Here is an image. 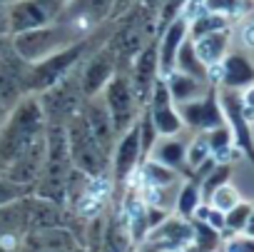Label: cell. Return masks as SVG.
<instances>
[{"mask_svg":"<svg viewBox=\"0 0 254 252\" xmlns=\"http://www.w3.org/2000/svg\"><path fill=\"white\" fill-rule=\"evenodd\" d=\"M192 43H194L197 58H199L207 68H212V65L222 63V58L229 53V50H227V48H229V28L217 30V33L199 35V38H194Z\"/></svg>","mask_w":254,"mask_h":252,"instance_id":"22","label":"cell"},{"mask_svg":"<svg viewBox=\"0 0 254 252\" xmlns=\"http://www.w3.org/2000/svg\"><path fill=\"white\" fill-rule=\"evenodd\" d=\"M48 133V122L38 95L20 97L3 117L0 125V172H3L25 148Z\"/></svg>","mask_w":254,"mask_h":252,"instance_id":"1","label":"cell"},{"mask_svg":"<svg viewBox=\"0 0 254 252\" xmlns=\"http://www.w3.org/2000/svg\"><path fill=\"white\" fill-rule=\"evenodd\" d=\"M185 155H187V143L180 140V135H160L157 143L152 145V150L147 153L150 160H155V163H160L165 168H172L177 172L187 170Z\"/></svg>","mask_w":254,"mask_h":252,"instance_id":"20","label":"cell"},{"mask_svg":"<svg viewBox=\"0 0 254 252\" xmlns=\"http://www.w3.org/2000/svg\"><path fill=\"white\" fill-rule=\"evenodd\" d=\"M127 75H130V85L137 95V102L145 105L150 92H152V85L155 80L160 78V63H157V40L147 43L130 63L127 68Z\"/></svg>","mask_w":254,"mask_h":252,"instance_id":"17","label":"cell"},{"mask_svg":"<svg viewBox=\"0 0 254 252\" xmlns=\"http://www.w3.org/2000/svg\"><path fill=\"white\" fill-rule=\"evenodd\" d=\"M145 240L162 252H182L192 245V220H185L175 212H170L162 222L150 227Z\"/></svg>","mask_w":254,"mask_h":252,"instance_id":"15","label":"cell"},{"mask_svg":"<svg viewBox=\"0 0 254 252\" xmlns=\"http://www.w3.org/2000/svg\"><path fill=\"white\" fill-rule=\"evenodd\" d=\"M175 70L187 73V75H192V78H199V80L209 83V68L197 58V53H194V43H192V38H190V35L185 38V43H182V45H180V50H177Z\"/></svg>","mask_w":254,"mask_h":252,"instance_id":"24","label":"cell"},{"mask_svg":"<svg viewBox=\"0 0 254 252\" xmlns=\"http://www.w3.org/2000/svg\"><path fill=\"white\" fill-rule=\"evenodd\" d=\"M222 242V232H217L214 227H209L202 220H192V252H214Z\"/></svg>","mask_w":254,"mask_h":252,"instance_id":"25","label":"cell"},{"mask_svg":"<svg viewBox=\"0 0 254 252\" xmlns=\"http://www.w3.org/2000/svg\"><path fill=\"white\" fill-rule=\"evenodd\" d=\"M185 5H187V0H162L160 8H157V33H160L170 20H175L177 15H182Z\"/></svg>","mask_w":254,"mask_h":252,"instance_id":"33","label":"cell"},{"mask_svg":"<svg viewBox=\"0 0 254 252\" xmlns=\"http://www.w3.org/2000/svg\"><path fill=\"white\" fill-rule=\"evenodd\" d=\"M239 200H242V197H239L237 187L229 185V182H224V185H219V187L207 197V205L214 207V210H219V212H227V210H232Z\"/></svg>","mask_w":254,"mask_h":252,"instance_id":"30","label":"cell"},{"mask_svg":"<svg viewBox=\"0 0 254 252\" xmlns=\"http://www.w3.org/2000/svg\"><path fill=\"white\" fill-rule=\"evenodd\" d=\"M157 63H160V75L165 78L167 73L175 70V58L180 45L185 43V38L190 35V20L185 15H177L175 20H170L160 33H157Z\"/></svg>","mask_w":254,"mask_h":252,"instance_id":"18","label":"cell"},{"mask_svg":"<svg viewBox=\"0 0 254 252\" xmlns=\"http://www.w3.org/2000/svg\"><path fill=\"white\" fill-rule=\"evenodd\" d=\"M90 35V33H87ZM80 38H85V33H80L77 28H72L65 20H55L50 25L35 28V30H25V33H15L10 35V48L25 60V63H38L72 43H77Z\"/></svg>","mask_w":254,"mask_h":252,"instance_id":"4","label":"cell"},{"mask_svg":"<svg viewBox=\"0 0 254 252\" xmlns=\"http://www.w3.org/2000/svg\"><path fill=\"white\" fill-rule=\"evenodd\" d=\"M110 33H112V28L110 30H102V33L97 28L90 35L80 38L77 43H72V45H67V48H63V50H58V53H53V55L33 63L30 65V73H28V92L30 95H40L43 90L53 87L58 80H63L67 73H72L95 48H100L110 38Z\"/></svg>","mask_w":254,"mask_h":252,"instance_id":"2","label":"cell"},{"mask_svg":"<svg viewBox=\"0 0 254 252\" xmlns=\"http://www.w3.org/2000/svg\"><path fill=\"white\" fill-rule=\"evenodd\" d=\"M202 205V190H199V180L194 177H187L180 182L177 187V195H175V215L185 217V220H192L194 210Z\"/></svg>","mask_w":254,"mask_h":252,"instance_id":"23","label":"cell"},{"mask_svg":"<svg viewBox=\"0 0 254 252\" xmlns=\"http://www.w3.org/2000/svg\"><path fill=\"white\" fill-rule=\"evenodd\" d=\"M244 235H249V237H254V205H252V212H249V220H247V225H244V230H242Z\"/></svg>","mask_w":254,"mask_h":252,"instance_id":"39","label":"cell"},{"mask_svg":"<svg viewBox=\"0 0 254 252\" xmlns=\"http://www.w3.org/2000/svg\"><path fill=\"white\" fill-rule=\"evenodd\" d=\"M70 172H72V160L67 150L65 125H48V150H45L43 170L33 185V195L65 207Z\"/></svg>","mask_w":254,"mask_h":252,"instance_id":"3","label":"cell"},{"mask_svg":"<svg viewBox=\"0 0 254 252\" xmlns=\"http://www.w3.org/2000/svg\"><path fill=\"white\" fill-rule=\"evenodd\" d=\"M0 252H18V250H10V247H5L3 242H0Z\"/></svg>","mask_w":254,"mask_h":252,"instance_id":"41","label":"cell"},{"mask_svg":"<svg viewBox=\"0 0 254 252\" xmlns=\"http://www.w3.org/2000/svg\"><path fill=\"white\" fill-rule=\"evenodd\" d=\"M224 28H229V18L209 13V10H199L194 18H190V38L192 40L199 38V35H207V33L224 30Z\"/></svg>","mask_w":254,"mask_h":252,"instance_id":"26","label":"cell"},{"mask_svg":"<svg viewBox=\"0 0 254 252\" xmlns=\"http://www.w3.org/2000/svg\"><path fill=\"white\" fill-rule=\"evenodd\" d=\"M5 48H10V35H0V53Z\"/></svg>","mask_w":254,"mask_h":252,"instance_id":"40","label":"cell"},{"mask_svg":"<svg viewBox=\"0 0 254 252\" xmlns=\"http://www.w3.org/2000/svg\"><path fill=\"white\" fill-rule=\"evenodd\" d=\"M5 112H8V110H5L3 105H0V125H3V117H5Z\"/></svg>","mask_w":254,"mask_h":252,"instance_id":"42","label":"cell"},{"mask_svg":"<svg viewBox=\"0 0 254 252\" xmlns=\"http://www.w3.org/2000/svg\"><path fill=\"white\" fill-rule=\"evenodd\" d=\"M125 252H135V245H130V247H127Z\"/></svg>","mask_w":254,"mask_h":252,"instance_id":"43","label":"cell"},{"mask_svg":"<svg viewBox=\"0 0 254 252\" xmlns=\"http://www.w3.org/2000/svg\"><path fill=\"white\" fill-rule=\"evenodd\" d=\"M239 107H242L244 120L252 125L254 122V83L239 90Z\"/></svg>","mask_w":254,"mask_h":252,"instance_id":"35","label":"cell"},{"mask_svg":"<svg viewBox=\"0 0 254 252\" xmlns=\"http://www.w3.org/2000/svg\"><path fill=\"white\" fill-rule=\"evenodd\" d=\"M80 115H82V120L87 122V128L92 130V135L97 138V143H100V145L110 153V158H112V148H115L117 133H115L112 117H110V112H107L102 97H100V95L85 97V102H82V107H80Z\"/></svg>","mask_w":254,"mask_h":252,"instance_id":"19","label":"cell"},{"mask_svg":"<svg viewBox=\"0 0 254 252\" xmlns=\"http://www.w3.org/2000/svg\"><path fill=\"white\" fill-rule=\"evenodd\" d=\"M242 43H244V48L254 50V20L244 23V28H242Z\"/></svg>","mask_w":254,"mask_h":252,"instance_id":"37","label":"cell"},{"mask_svg":"<svg viewBox=\"0 0 254 252\" xmlns=\"http://www.w3.org/2000/svg\"><path fill=\"white\" fill-rule=\"evenodd\" d=\"M207 158H212V153H209V145H207V140H204V135L202 133H194V138L187 143V155H185V165H187V170H185V175L190 177Z\"/></svg>","mask_w":254,"mask_h":252,"instance_id":"28","label":"cell"},{"mask_svg":"<svg viewBox=\"0 0 254 252\" xmlns=\"http://www.w3.org/2000/svg\"><path fill=\"white\" fill-rule=\"evenodd\" d=\"M38 100H40V107H43L48 125H65L72 115H77L82 102H85L80 78H77V68L72 73H67L63 80H58L53 87L43 90L38 95Z\"/></svg>","mask_w":254,"mask_h":252,"instance_id":"6","label":"cell"},{"mask_svg":"<svg viewBox=\"0 0 254 252\" xmlns=\"http://www.w3.org/2000/svg\"><path fill=\"white\" fill-rule=\"evenodd\" d=\"M35 212V195L28 192L8 205H0V242L10 250H18L23 237L33 227Z\"/></svg>","mask_w":254,"mask_h":252,"instance_id":"10","label":"cell"},{"mask_svg":"<svg viewBox=\"0 0 254 252\" xmlns=\"http://www.w3.org/2000/svg\"><path fill=\"white\" fill-rule=\"evenodd\" d=\"M224 252H254V237L239 232L224 242Z\"/></svg>","mask_w":254,"mask_h":252,"instance_id":"36","label":"cell"},{"mask_svg":"<svg viewBox=\"0 0 254 252\" xmlns=\"http://www.w3.org/2000/svg\"><path fill=\"white\" fill-rule=\"evenodd\" d=\"M165 85L170 90V97L175 105H182V102H190V100H197L202 97L212 85L199 80V78H192L187 73H180V70H172L165 75Z\"/></svg>","mask_w":254,"mask_h":252,"instance_id":"21","label":"cell"},{"mask_svg":"<svg viewBox=\"0 0 254 252\" xmlns=\"http://www.w3.org/2000/svg\"><path fill=\"white\" fill-rule=\"evenodd\" d=\"M229 177H232V165H227V163H214V168L199 180V190H202V202H207V197L219 187V185H224V182H229Z\"/></svg>","mask_w":254,"mask_h":252,"instance_id":"29","label":"cell"},{"mask_svg":"<svg viewBox=\"0 0 254 252\" xmlns=\"http://www.w3.org/2000/svg\"><path fill=\"white\" fill-rule=\"evenodd\" d=\"M135 252H162L160 247H155V245H150L147 240H142V242H137L135 245Z\"/></svg>","mask_w":254,"mask_h":252,"instance_id":"38","label":"cell"},{"mask_svg":"<svg viewBox=\"0 0 254 252\" xmlns=\"http://www.w3.org/2000/svg\"><path fill=\"white\" fill-rule=\"evenodd\" d=\"M63 10L60 0H10L8 3V33H25L58 20Z\"/></svg>","mask_w":254,"mask_h":252,"instance_id":"8","label":"cell"},{"mask_svg":"<svg viewBox=\"0 0 254 252\" xmlns=\"http://www.w3.org/2000/svg\"><path fill=\"white\" fill-rule=\"evenodd\" d=\"M254 83V63L244 53H227L222 63L209 68V85H222V90H242Z\"/></svg>","mask_w":254,"mask_h":252,"instance_id":"16","label":"cell"},{"mask_svg":"<svg viewBox=\"0 0 254 252\" xmlns=\"http://www.w3.org/2000/svg\"><path fill=\"white\" fill-rule=\"evenodd\" d=\"M110 117H112V125H115V133H125L130 125H135L142 105L137 102V95L130 85V75H127V70H117L110 83L102 87L100 92Z\"/></svg>","mask_w":254,"mask_h":252,"instance_id":"7","label":"cell"},{"mask_svg":"<svg viewBox=\"0 0 254 252\" xmlns=\"http://www.w3.org/2000/svg\"><path fill=\"white\" fill-rule=\"evenodd\" d=\"M177 112H180V117H182V125H185L187 130H192V133H207V130L219 128V125L227 122L214 85H212L202 97L177 105Z\"/></svg>","mask_w":254,"mask_h":252,"instance_id":"12","label":"cell"},{"mask_svg":"<svg viewBox=\"0 0 254 252\" xmlns=\"http://www.w3.org/2000/svg\"><path fill=\"white\" fill-rule=\"evenodd\" d=\"M249 212H252V205L244 202V200H239L232 210L224 212V232H229V235H239V232L244 230L247 220H249Z\"/></svg>","mask_w":254,"mask_h":252,"instance_id":"31","label":"cell"},{"mask_svg":"<svg viewBox=\"0 0 254 252\" xmlns=\"http://www.w3.org/2000/svg\"><path fill=\"white\" fill-rule=\"evenodd\" d=\"M202 135H204V140H207V145H209V153H212V158H214L217 163H222V160L227 158V153L234 148L232 130H229L227 122L219 125V128H212V130L202 133Z\"/></svg>","mask_w":254,"mask_h":252,"instance_id":"27","label":"cell"},{"mask_svg":"<svg viewBox=\"0 0 254 252\" xmlns=\"http://www.w3.org/2000/svg\"><path fill=\"white\" fill-rule=\"evenodd\" d=\"M145 107H147V112H150V117H152V122H155V128H157L160 135H180L185 130L182 117L177 112V105L172 102L170 90H167L162 75L155 80L152 92H150Z\"/></svg>","mask_w":254,"mask_h":252,"instance_id":"14","label":"cell"},{"mask_svg":"<svg viewBox=\"0 0 254 252\" xmlns=\"http://www.w3.org/2000/svg\"><path fill=\"white\" fill-rule=\"evenodd\" d=\"M142 153H140V133H137V120L135 125H130L125 133L117 135L115 148H112V158H110V175L112 182L125 187L127 180L132 177V172L137 170V165L142 163Z\"/></svg>","mask_w":254,"mask_h":252,"instance_id":"13","label":"cell"},{"mask_svg":"<svg viewBox=\"0 0 254 252\" xmlns=\"http://www.w3.org/2000/svg\"><path fill=\"white\" fill-rule=\"evenodd\" d=\"M28 73L30 63H25L13 48H5L0 53V105L10 110L20 97L28 92Z\"/></svg>","mask_w":254,"mask_h":252,"instance_id":"11","label":"cell"},{"mask_svg":"<svg viewBox=\"0 0 254 252\" xmlns=\"http://www.w3.org/2000/svg\"><path fill=\"white\" fill-rule=\"evenodd\" d=\"M28 192H33L28 185H20V182H15L5 175H0V205H8V202H13V200H18Z\"/></svg>","mask_w":254,"mask_h":252,"instance_id":"34","label":"cell"},{"mask_svg":"<svg viewBox=\"0 0 254 252\" xmlns=\"http://www.w3.org/2000/svg\"><path fill=\"white\" fill-rule=\"evenodd\" d=\"M117 55L115 50L107 45V40L95 48L80 65H77V78H80V87L85 97H95L102 92V87L110 83V78L117 73Z\"/></svg>","mask_w":254,"mask_h":252,"instance_id":"9","label":"cell"},{"mask_svg":"<svg viewBox=\"0 0 254 252\" xmlns=\"http://www.w3.org/2000/svg\"><path fill=\"white\" fill-rule=\"evenodd\" d=\"M202 10H209V13H217L224 18H234L244 10V0H204Z\"/></svg>","mask_w":254,"mask_h":252,"instance_id":"32","label":"cell"},{"mask_svg":"<svg viewBox=\"0 0 254 252\" xmlns=\"http://www.w3.org/2000/svg\"><path fill=\"white\" fill-rule=\"evenodd\" d=\"M65 138H67L72 168H77L90 177L110 172V153L97 143V138L92 135V130L87 128V122L82 120L80 112L65 122Z\"/></svg>","mask_w":254,"mask_h":252,"instance_id":"5","label":"cell"}]
</instances>
